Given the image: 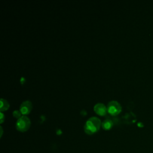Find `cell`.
I'll use <instances>...</instances> for the list:
<instances>
[{"label": "cell", "mask_w": 153, "mask_h": 153, "mask_svg": "<svg viewBox=\"0 0 153 153\" xmlns=\"http://www.w3.org/2000/svg\"><path fill=\"white\" fill-rule=\"evenodd\" d=\"M101 126L100 120L97 117H92L87 120L84 125V131L87 134H93L99 131Z\"/></svg>", "instance_id": "cell-1"}, {"label": "cell", "mask_w": 153, "mask_h": 153, "mask_svg": "<svg viewBox=\"0 0 153 153\" xmlns=\"http://www.w3.org/2000/svg\"><path fill=\"white\" fill-rule=\"evenodd\" d=\"M30 126V119L26 115H23L17 119L16 123V129L21 132L26 131Z\"/></svg>", "instance_id": "cell-2"}, {"label": "cell", "mask_w": 153, "mask_h": 153, "mask_svg": "<svg viewBox=\"0 0 153 153\" xmlns=\"http://www.w3.org/2000/svg\"><path fill=\"white\" fill-rule=\"evenodd\" d=\"M121 105L116 100L109 102L107 105V111L109 114L112 115H117L121 111Z\"/></svg>", "instance_id": "cell-3"}, {"label": "cell", "mask_w": 153, "mask_h": 153, "mask_svg": "<svg viewBox=\"0 0 153 153\" xmlns=\"http://www.w3.org/2000/svg\"><path fill=\"white\" fill-rule=\"evenodd\" d=\"M32 108V104L30 100L23 101L20 106L19 110L23 115H26L30 113Z\"/></svg>", "instance_id": "cell-4"}, {"label": "cell", "mask_w": 153, "mask_h": 153, "mask_svg": "<svg viewBox=\"0 0 153 153\" xmlns=\"http://www.w3.org/2000/svg\"><path fill=\"white\" fill-rule=\"evenodd\" d=\"M94 112L100 116H104L106 115L107 111V107L102 103H96L94 106Z\"/></svg>", "instance_id": "cell-5"}, {"label": "cell", "mask_w": 153, "mask_h": 153, "mask_svg": "<svg viewBox=\"0 0 153 153\" xmlns=\"http://www.w3.org/2000/svg\"><path fill=\"white\" fill-rule=\"evenodd\" d=\"M113 122L109 119H106L102 123V127L105 130H110L113 126Z\"/></svg>", "instance_id": "cell-6"}, {"label": "cell", "mask_w": 153, "mask_h": 153, "mask_svg": "<svg viewBox=\"0 0 153 153\" xmlns=\"http://www.w3.org/2000/svg\"><path fill=\"white\" fill-rule=\"evenodd\" d=\"M1 105H0V111L1 112H3L5 111H7L9 107H10V104L8 102V101L3 98L1 99Z\"/></svg>", "instance_id": "cell-7"}, {"label": "cell", "mask_w": 153, "mask_h": 153, "mask_svg": "<svg viewBox=\"0 0 153 153\" xmlns=\"http://www.w3.org/2000/svg\"><path fill=\"white\" fill-rule=\"evenodd\" d=\"M13 116H14L15 118H17V119L20 118L21 117L23 116V115H22V112H20V110H14V111L13 112Z\"/></svg>", "instance_id": "cell-8"}, {"label": "cell", "mask_w": 153, "mask_h": 153, "mask_svg": "<svg viewBox=\"0 0 153 153\" xmlns=\"http://www.w3.org/2000/svg\"><path fill=\"white\" fill-rule=\"evenodd\" d=\"M4 120H5V115L2 113V112H0V123H2Z\"/></svg>", "instance_id": "cell-9"}, {"label": "cell", "mask_w": 153, "mask_h": 153, "mask_svg": "<svg viewBox=\"0 0 153 153\" xmlns=\"http://www.w3.org/2000/svg\"><path fill=\"white\" fill-rule=\"evenodd\" d=\"M0 128H1V137L2 135V133H3V130H2V128L1 126L0 127Z\"/></svg>", "instance_id": "cell-10"}]
</instances>
